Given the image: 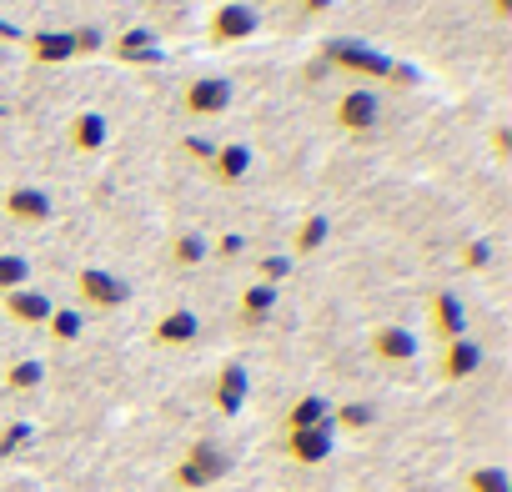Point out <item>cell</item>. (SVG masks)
Wrapping results in <instances>:
<instances>
[{
  "label": "cell",
  "instance_id": "1",
  "mask_svg": "<svg viewBox=\"0 0 512 492\" xmlns=\"http://www.w3.org/2000/svg\"><path fill=\"white\" fill-rule=\"evenodd\" d=\"M226 472H231V452H226L216 437H201V442H191V447L181 452V462H176L171 482H176L181 492H201V487L221 482Z\"/></svg>",
  "mask_w": 512,
  "mask_h": 492
},
{
  "label": "cell",
  "instance_id": "2",
  "mask_svg": "<svg viewBox=\"0 0 512 492\" xmlns=\"http://www.w3.org/2000/svg\"><path fill=\"white\" fill-rule=\"evenodd\" d=\"M322 61L337 66V71H352V76H367V81H387L392 76V56L362 46V41H327L322 46Z\"/></svg>",
  "mask_w": 512,
  "mask_h": 492
},
{
  "label": "cell",
  "instance_id": "3",
  "mask_svg": "<svg viewBox=\"0 0 512 492\" xmlns=\"http://www.w3.org/2000/svg\"><path fill=\"white\" fill-rule=\"evenodd\" d=\"M332 121H337L347 136H372V131L382 126V96H377V91H367V86H357V91L337 96Z\"/></svg>",
  "mask_w": 512,
  "mask_h": 492
},
{
  "label": "cell",
  "instance_id": "4",
  "mask_svg": "<svg viewBox=\"0 0 512 492\" xmlns=\"http://www.w3.org/2000/svg\"><path fill=\"white\" fill-rule=\"evenodd\" d=\"M76 297L86 307H96V312H116V307L131 302V287L116 272H106V267H81L76 272Z\"/></svg>",
  "mask_w": 512,
  "mask_h": 492
},
{
  "label": "cell",
  "instance_id": "5",
  "mask_svg": "<svg viewBox=\"0 0 512 492\" xmlns=\"http://www.w3.org/2000/svg\"><path fill=\"white\" fill-rule=\"evenodd\" d=\"M256 31H262V11L256 6H241V0H231V6H216L211 11V46H236V41H251Z\"/></svg>",
  "mask_w": 512,
  "mask_h": 492
},
{
  "label": "cell",
  "instance_id": "6",
  "mask_svg": "<svg viewBox=\"0 0 512 492\" xmlns=\"http://www.w3.org/2000/svg\"><path fill=\"white\" fill-rule=\"evenodd\" d=\"M231 96H236V86H231L226 76H196V81H186V91H181V111H186V116H221V111L231 106Z\"/></svg>",
  "mask_w": 512,
  "mask_h": 492
},
{
  "label": "cell",
  "instance_id": "7",
  "mask_svg": "<svg viewBox=\"0 0 512 492\" xmlns=\"http://www.w3.org/2000/svg\"><path fill=\"white\" fill-rule=\"evenodd\" d=\"M427 327H432L437 342L467 337V307H462V297H457V292H432V302H427Z\"/></svg>",
  "mask_w": 512,
  "mask_h": 492
},
{
  "label": "cell",
  "instance_id": "8",
  "mask_svg": "<svg viewBox=\"0 0 512 492\" xmlns=\"http://www.w3.org/2000/svg\"><path fill=\"white\" fill-rule=\"evenodd\" d=\"M111 61H121V66H151V61H161L156 31H151V26H126V31L111 41Z\"/></svg>",
  "mask_w": 512,
  "mask_h": 492
},
{
  "label": "cell",
  "instance_id": "9",
  "mask_svg": "<svg viewBox=\"0 0 512 492\" xmlns=\"http://www.w3.org/2000/svg\"><path fill=\"white\" fill-rule=\"evenodd\" d=\"M417 352H422V342L407 327H377L372 332V357L387 362V367H407V362H417Z\"/></svg>",
  "mask_w": 512,
  "mask_h": 492
},
{
  "label": "cell",
  "instance_id": "10",
  "mask_svg": "<svg viewBox=\"0 0 512 492\" xmlns=\"http://www.w3.org/2000/svg\"><path fill=\"white\" fill-rule=\"evenodd\" d=\"M51 196L41 191V186H11L6 191V216L11 221H21V226H46L51 221Z\"/></svg>",
  "mask_w": 512,
  "mask_h": 492
},
{
  "label": "cell",
  "instance_id": "11",
  "mask_svg": "<svg viewBox=\"0 0 512 492\" xmlns=\"http://www.w3.org/2000/svg\"><path fill=\"white\" fill-rule=\"evenodd\" d=\"M246 392H251V377H246V367H241V362H226V367L216 372L211 402H216V412H221V417H236V412L246 407Z\"/></svg>",
  "mask_w": 512,
  "mask_h": 492
},
{
  "label": "cell",
  "instance_id": "12",
  "mask_svg": "<svg viewBox=\"0 0 512 492\" xmlns=\"http://www.w3.org/2000/svg\"><path fill=\"white\" fill-rule=\"evenodd\" d=\"M211 181H221V186H236V181H246V171H251V146L246 141H216V151H211Z\"/></svg>",
  "mask_w": 512,
  "mask_h": 492
},
{
  "label": "cell",
  "instance_id": "13",
  "mask_svg": "<svg viewBox=\"0 0 512 492\" xmlns=\"http://www.w3.org/2000/svg\"><path fill=\"white\" fill-rule=\"evenodd\" d=\"M201 337V317L191 312V307H171L156 327H151V342L156 347H191Z\"/></svg>",
  "mask_w": 512,
  "mask_h": 492
},
{
  "label": "cell",
  "instance_id": "14",
  "mask_svg": "<svg viewBox=\"0 0 512 492\" xmlns=\"http://www.w3.org/2000/svg\"><path fill=\"white\" fill-rule=\"evenodd\" d=\"M21 41H26V56H31L36 66H66V61H76L71 31H31V36H21Z\"/></svg>",
  "mask_w": 512,
  "mask_h": 492
},
{
  "label": "cell",
  "instance_id": "15",
  "mask_svg": "<svg viewBox=\"0 0 512 492\" xmlns=\"http://www.w3.org/2000/svg\"><path fill=\"white\" fill-rule=\"evenodd\" d=\"M66 141H71L81 156H96V151L111 141V121H106L101 111H76L71 126H66Z\"/></svg>",
  "mask_w": 512,
  "mask_h": 492
},
{
  "label": "cell",
  "instance_id": "16",
  "mask_svg": "<svg viewBox=\"0 0 512 492\" xmlns=\"http://www.w3.org/2000/svg\"><path fill=\"white\" fill-rule=\"evenodd\" d=\"M51 312H56V302H51L46 292H36V287L6 292V317H11V322H21V327H46V322H51Z\"/></svg>",
  "mask_w": 512,
  "mask_h": 492
},
{
  "label": "cell",
  "instance_id": "17",
  "mask_svg": "<svg viewBox=\"0 0 512 492\" xmlns=\"http://www.w3.org/2000/svg\"><path fill=\"white\" fill-rule=\"evenodd\" d=\"M287 457L302 462V467H317L332 457V427H302V432H287Z\"/></svg>",
  "mask_w": 512,
  "mask_h": 492
},
{
  "label": "cell",
  "instance_id": "18",
  "mask_svg": "<svg viewBox=\"0 0 512 492\" xmlns=\"http://www.w3.org/2000/svg\"><path fill=\"white\" fill-rule=\"evenodd\" d=\"M482 367V347L472 342V337H457V342H442V362H437V372H442V382H462V377H472Z\"/></svg>",
  "mask_w": 512,
  "mask_h": 492
},
{
  "label": "cell",
  "instance_id": "19",
  "mask_svg": "<svg viewBox=\"0 0 512 492\" xmlns=\"http://www.w3.org/2000/svg\"><path fill=\"white\" fill-rule=\"evenodd\" d=\"M272 307H277V287L251 282L236 302V317H241V327H262V322H272Z\"/></svg>",
  "mask_w": 512,
  "mask_h": 492
},
{
  "label": "cell",
  "instance_id": "20",
  "mask_svg": "<svg viewBox=\"0 0 512 492\" xmlns=\"http://www.w3.org/2000/svg\"><path fill=\"white\" fill-rule=\"evenodd\" d=\"M302 427H332V402L317 397V392L297 397V402L287 407V432H302Z\"/></svg>",
  "mask_w": 512,
  "mask_h": 492
},
{
  "label": "cell",
  "instance_id": "21",
  "mask_svg": "<svg viewBox=\"0 0 512 492\" xmlns=\"http://www.w3.org/2000/svg\"><path fill=\"white\" fill-rule=\"evenodd\" d=\"M211 257V246H206V236H196V231H176L171 236V267H201Z\"/></svg>",
  "mask_w": 512,
  "mask_h": 492
},
{
  "label": "cell",
  "instance_id": "22",
  "mask_svg": "<svg viewBox=\"0 0 512 492\" xmlns=\"http://www.w3.org/2000/svg\"><path fill=\"white\" fill-rule=\"evenodd\" d=\"M327 236H332V221L327 216H307L297 226V236H292V252L297 257H312V252H322V246H327Z\"/></svg>",
  "mask_w": 512,
  "mask_h": 492
},
{
  "label": "cell",
  "instance_id": "23",
  "mask_svg": "<svg viewBox=\"0 0 512 492\" xmlns=\"http://www.w3.org/2000/svg\"><path fill=\"white\" fill-rule=\"evenodd\" d=\"M21 287H31V262L21 252H0V297Z\"/></svg>",
  "mask_w": 512,
  "mask_h": 492
},
{
  "label": "cell",
  "instance_id": "24",
  "mask_svg": "<svg viewBox=\"0 0 512 492\" xmlns=\"http://www.w3.org/2000/svg\"><path fill=\"white\" fill-rule=\"evenodd\" d=\"M41 382H46V367H41V362H31V357L11 362V372H6V392H36Z\"/></svg>",
  "mask_w": 512,
  "mask_h": 492
},
{
  "label": "cell",
  "instance_id": "25",
  "mask_svg": "<svg viewBox=\"0 0 512 492\" xmlns=\"http://www.w3.org/2000/svg\"><path fill=\"white\" fill-rule=\"evenodd\" d=\"M332 422L347 427V432H367L377 422V407L372 402H342V407H332Z\"/></svg>",
  "mask_w": 512,
  "mask_h": 492
},
{
  "label": "cell",
  "instance_id": "26",
  "mask_svg": "<svg viewBox=\"0 0 512 492\" xmlns=\"http://www.w3.org/2000/svg\"><path fill=\"white\" fill-rule=\"evenodd\" d=\"M467 492H512V477L502 467H472L467 472Z\"/></svg>",
  "mask_w": 512,
  "mask_h": 492
},
{
  "label": "cell",
  "instance_id": "27",
  "mask_svg": "<svg viewBox=\"0 0 512 492\" xmlns=\"http://www.w3.org/2000/svg\"><path fill=\"white\" fill-rule=\"evenodd\" d=\"M81 327H86V322H81V312H71V307H56V312H51V322H46V332H51L56 342H76V337H81Z\"/></svg>",
  "mask_w": 512,
  "mask_h": 492
},
{
  "label": "cell",
  "instance_id": "28",
  "mask_svg": "<svg viewBox=\"0 0 512 492\" xmlns=\"http://www.w3.org/2000/svg\"><path fill=\"white\" fill-rule=\"evenodd\" d=\"M31 437H36V432H31V422H11L6 432H0V462L16 457L21 447H31Z\"/></svg>",
  "mask_w": 512,
  "mask_h": 492
},
{
  "label": "cell",
  "instance_id": "29",
  "mask_svg": "<svg viewBox=\"0 0 512 492\" xmlns=\"http://www.w3.org/2000/svg\"><path fill=\"white\" fill-rule=\"evenodd\" d=\"M287 272H292V257H267V262H256V282H262V287L287 282Z\"/></svg>",
  "mask_w": 512,
  "mask_h": 492
},
{
  "label": "cell",
  "instance_id": "30",
  "mask_svg": "<svg viewBox=\"0 0 512 492\" xmlns=\"http://www.w3.org/2000/svg\"><path fill=\"white\" fill-rule=\"evenodd\" d=\"M71 46H76V61H81V56H96L106 46V36L96 26H81V31H71Z\"/></svg>",
  "mask_w": 512,
  "mask_h": 492
},
{
  "label": "cell",
  "instance_id": "31",
  "mask_svg": "<svg viewBox=\"0 0 512 492\" xmlns=\"http://www.w3.org/2000/svg\"><path fill=\"white\" fill-rule=\"evenodd\" d=\"M487 262H492V246H487V241H467V246H462V267H467V272H482Z\"/></svg>",
  "mask_w": 512,
  "mask_h": 492
},
{
  "label": "cell",
  "instance_id": "32",
  "mask_svg": "<svg viewBox=\"0 0 512 492\" xmlns=\"http://www.w3.org/2000/svg\"><path fill=\"white\" fill-rule=\"evenodd\" d=\"M181 151H186V161L206 166V161H211V151H216V141H211V136H186V141H181Z\"/></svg>",
  "mask_w": 512,
  "mask_h": 492
},
{
  "label": "cell",
  "instance_id": "33",
  "mask_svg": "<svg viewBox=\"0 0 512 492\" xmlns=\"http://www.w3.org/2000/svg\"><path fill=\"white\" fill-rule=\"evenodd\" d=\"M241 252H246V236H236V231H226V236L216 241V257H221V262H231V257H241Z\"/></svg>",
  "mask_w": 512,
  "mask_h": 492
},
{
  "label": "cell",
  "instance_id": "34",
  "mask_svg": "<svg viewBox=\"0 0 512 492\" xmlns=\"http://www.w3.org/2000/svg\"><path fill=\"white\" fill-rule=\"evenodd\" d=\"M332 6H337V0H302V11H307V16H327Z\"/></svg>",
  "mask_w": 512,
  "mask_h": 492
},
{
  "label": "cell",
  "instance_id": "35",
  "mask_svg": "<svg viewBox=\"0 0 512 492\" xmlns=\"http://www.w3.org/2000/svg\"><path fill=\"white\" fill-rule=\"evenodd\" d=\"M492 151L507 156V126H492Z\"/></svg>",
  "mask_w": 512,
  "mask_h": 492
},
{
  "label": "cell",
  "instance_id": "36",
  "mask_svg": "<svg viewBox=\"0 0 512 492\" xmlns=\"http://www.w3.org/2000/svg\"><path fill=\"white\" fill-rule=\"evenodd\" d=\"M0 36H6V41H21V31H16V26H6V21H0Z\"/></svg>",
  "mask_w": 512,
  "mask_h": 492
},
{
  "label": "cell",
  "instance_id": "37",
  "mask_svg": "<svg viewBox=\"0 0 512 492\" xmlns=\"http://www.w3.org/2000/svg\"><path fill=\"white\" fill-rule=\"evenodd\" d=\"M492 6H497V16H507V6H512V0H492Z\"/></svg>",
  "mask_w": 512,
  "mask_h": 492
},
{
  "label": "cell",
  "instance_id": "38",
  "mask_svg": "<svg viewBox=\"0 0 512 492\" xmlns=\"http://www.w3.org/2000/svg\"><path fill=\"white\" fill-rule=\"evenodd\" d=\"M0 116H6V106H0Z\"/></svg>",
  "mask_w": 512,
  "mask_h": 492
},
{
  "label": "cell",
  "instance_id": "39",
  "mask_svg": "<svg viewBox=\"0 0 512 492\" xmlns=\"http://www.w3.org/2000/svg\"><path fill=\"white\" fill-rule=\"evenodd\" d=\"M272 6H277V0H272Z\"/></svg>",
  "mask_w": 512,
  "mask_h": 492
}]
</instances>
